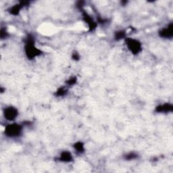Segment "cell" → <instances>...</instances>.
<instances>
[{"label": "cell", "mask_w": 173, "mask_h": 173, "mask_svg": "<svg viewBox=\"0 0 173 173\" xmlns=\"http://www.w3.org/2000/svg\"><path fill=\"white\" fill-rule=\"evenodd\" d=\"M157 111L158 112H168L169 110H172V106H168V105H164V106H159L157 108Z\"/></svg>", "instance_id": "7"}, {"label": "cell", "mask_w": 173, "mask_h": 173, "mask_svg": "<svg viewBox=\"0 0 173 173\" xmlns=\"http://www.w3.org/2000/svg\"><path fill=\"white\" fill-rule=\"evenodd\" d=\"M72 158H73L72 155L67 151H64V152L62 153L61 156H60V160L64 161V162H70L72 160Z\"/></svg>", "instance_id": "6"}, {"label": "cell", "mask_w": 173, "mask_h": 173, "mask_svg": "<svg viewBox=\"0 0 173 173\" xmlns=\"http://www.w3.org/2000/svg\"><path fill=\"white\" fill-rule=\"evenodd\" d=\"M21 130H22V129H21L20 125L17 124H14L7 126L6 129H5V133H6L7 136H9V137H16V136L20 135Z\"/></svg>", "instance_id": "1"}, {"label": "cell", "mask_w": 173, "mask_h": 173, "mask_svg": "<svg viewBox=\"0 0 173 173\" xmlns=\"http://www.w3.org/2000/svg\"><path fill=\"white\" fill-rule=\"evenodd\" d=\"M127 45L129 50H131L134 54L139 53L141 50V44L136 40L129 39L127 40Z\"/></svg>", "instance_id": "2"}, {"label": "cell", "mask_w": 173, "mask_h": 173, "mask_svg": "<svg viewBox=\"0 0 173 173\" xmlns=\"http://www.w3.org/2000/svg\"><path fill=\"white\" fill-rule=\"evenodd\" d=\"M172 24L170 25V26L168 27L167 28H164L160 32V35L162 37H170L172 35Z\"/></svg>", "instance_id": "5"}, {"label": "cell", "mask_w": 173, "mask_h": 173, "mask_svg": "<svg viewBox=\"0 0 173 173\" xmlns=\"http://www.w3.org/2000/svg\"><path fill=\"white\" fill-rule=\"evenodd\" d=\"M4 114L5 117L6 118L7 120H14L17 116V110H16L15 108L9 107V108L5 109Z\"/></svg>", "instance_id": "4"}, {"label": "cell", "mask_w": 173, "mask_h": 173, "mask_svg": "<svg viewBox=\"0 0 173 173\" xmlns=\"http://www.w3.org/2000/svg\"><path fill=\"white\" fill-rule=\"evenodd\" d=\"M124 35V34L123 32H118L117 33V35H116V38L121 39V38L123 37Z\"/></svg>", "instance_id": "9"}, {"label": "cell", "mask_w": 173, "mask_h": 173, "mask_svg": "<svg viewBox=\"0 0 173 173\" xmlns=\"http://www.w3.org/2000/svg\"><path fill=\"white\" fill-rule=\"evenodd\" d=\"M75 148L77 149L78 151H83V144L81 143H77V144L75 145Z\"/></svg>", "instance_id": "8"}, {"label": "cell", "mask_w": 173, "mask_h": 173, "mask_svg": "<svg viewBox=\"0 0 173 173\" xmlns=\"http://www.w3.org/2000/svg\"><path fill=\"white\" fill-rule=\"evenodd\" d=\"M39 51L38 50H37L34 47L33 43L32 40H29L28 43H27V47H26V55H28L29 58H33L37 55H39Z\"/></svg>", "instance_id": "3"}]
</instances>
